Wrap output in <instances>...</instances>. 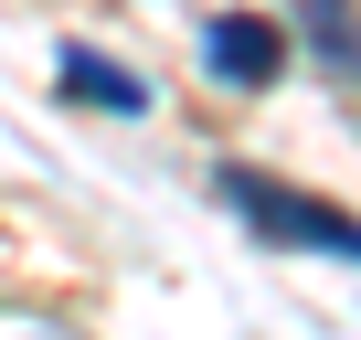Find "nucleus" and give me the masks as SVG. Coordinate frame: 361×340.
<instances>
[{
    "label": "nucleus",
    "instance_id": "obj_1",
    "mask_svg": "<svg viewBox=\"0 0 361 340\" xmlns=\"http://www.w3.org/2000/svg\"><path fill=\"white\" fill-rule=\"evenodd\" d=\"M213 181H224V202H234L266 245H298V255L361 266V213H340V202H319V192H287V181H266V170H245V159H224Z\"/></svg>",
    "mask_w": 361,
    "mask_h": 340
},
{
    "label": "nucleus",
    "instance_id": "obj_2",
    "mask_svg": "<svg viewBox=\"0 0 361 340\" xmlns=\"http://www.w3.org/2000/svg\"><path fill=\"white\" fill-rule=\"evenodd\" d=\"M202 75L213 85H276L287 75V32L276 22H255V11H224V22H202Z\"/></svg>",
    "mask_w": 361,
    "mask_h": 340
},
{
    "label": "nucleus",
    "instance_id": "obj_3",
    "mask_svg": "<svg viewBox=\"0 0 361 340\" xmlns=\"http://www.w3.org/2000/svg\"><path fill=\"white\" fill-rule=\"evenodd\" d=\"M54 75H64V96H75V107H117V117H138V107H149V85H138L117 54H96V43H64V54H54Z\"/></svg>",
    "mask_w": 361,
    "mask_h": 340
}]
</instances>
